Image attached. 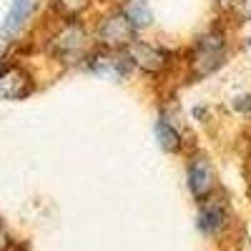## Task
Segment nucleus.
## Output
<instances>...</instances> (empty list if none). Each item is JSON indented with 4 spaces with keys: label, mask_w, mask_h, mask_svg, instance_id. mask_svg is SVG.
I'll return each instance as SVG.
<instances>
[{
    "label": "nucleus",
    "mask_w": 251,
    "mask_h": 251,
    "mask_svg": "<svg viewBox=\"0 0 251 251\" xmlns=\"http://www.w3.org/2000/svg\"><path fill=\"white\" fill-rule=\"evenodd\" d=\"M224 221H226V211H224V206L216 203V201L206 203V206H203V211H201V216H199V226L203 228L206 234L219 231V228L224 226Z\"/></svg>",
    "instance_id": "obj_8"
},
{
    "label": "nucleus",
    "mask_w": 251,
    "mask_h": 251,
    "mask_svg": "<svg viewBox=\"0 0 251 251\" xmlns=\"http://www.w3.org/2000/svg\"><path fill=\"white\" fill-rule=\"evenodd\" d=\"M123 13L131 18V23H133L136 28L151 23V10H149V5H146V0H126Z\"/></svg>",
    "instance_id": "obj_10"
},
{
    "label": "nucleus",
    "mask_w": 251,
    "mask_h": 251,
    "mask_svg": "<svg viewBox=\"0 0 251 251\" xmlns=\"http://www.w3.org/2000/svg\"><path fill=\"white\" fill-rule=\"evenodd\" d=\"M28 13H30V0H13V5L5 15V23H3V35H13L15 30H20Z\"/></svg>",
    "instance_id": "obj_9"
},
{
    "label": "nucleus",
    "mask_w": 251,
    "mask_h": 251,
    "mask_svg": "<svg viewBox=\"0 0 251 251\" xmlns=\"http://www.w3.org/2000/svg\"><path fill=\"white\" fill-rule=\"evenodd\" d=\"M133 35H136V25L131 23V18L126 13H116L111 18H106L98 28V40L106 48L118 50V48H131L133 46Z\"/></svg>",
    "instance_id": "obj_2"
},
{
    "label": "nucleus",
    "mask_w": 251,
    "mask_h": 251,
    "mask_svg": "<svg viewBox=\"0 0 251 251\" xmlns=\"http://www.w3.org/2000/svg\"><path fill=\"white\" fill-rule=\"evenodd\" d=\"M53 5H55L63 15H78L83 8L88 5V0H53Z\"/></svg>",
    "instance_id": "obj_12"
},
{
    "label": "nucleus",
    "mask_w": 251,
    "mask_h": 251,
    "mask_svg": "<svg viewBox=\"0 0 251 251\" xmlns=\"http://www.w3.org/2000/svg\"><path fill=\"white\" fill-rule=\"evenodd\" d=\"M30 91H33V83L23 68L10 66V68L0 71V98L18 100V98H25Z\"/></svg>",
    "instance_id": "obj_5"
},
{
    "label": "nucleus",
    "mask_w": 251,
    "mask_h": 251,
    "mask_svg": "<svg viewBox=\"0 0 251 251\" xmlns=\"http://www.w3.org/2000/svg\"><path fill=\"white\" fill-rule=\"evenodd\" d=\"M226 58V38L224 33L219 30H211L206 33L196 48H194V55H191V68H194V75L203 78L208 73H214Z\"/></svg>",
    "instance_id": "obj_1"
},
{
    "label": "nucleus",
    "mask_w": 251,
    "mask_h": 251,
    "mask_svg": "<svg viewBox=\"0 0 251 251\" xmlns=\"http://www.w3.org/2000/svg\"><path fill=\"white\" fill-rule=\"evenodd\" d=\"M219 5H221L224 10H236V8L244 5V0H219Z\"/></svg>",
    "instance_id": "obj_13"
},
{
    "label": "nucleus",
    "mask_w": 251,
    "mask_h": 251,
    "mask_svg": "<svg viewBox=\"0 0 251 251\" xmlns=\"http://www.w3.org/2000/svg\"><path fill=\"white\" fill-rule=\"evenodd\" d=\"M8 244H10V241H8V234L3 231V228H0V251H5Z\"/></svg>",
    "instance_id": "obj_14"
},
{
    "label": "nucleus",
    "mask_w": 251,
    "mask_h": 251,
    "mask_svg": "<svg viewBox=\"0 0 251 251\" xmlns=\"http://www.w3.org/2000/svg\"><path fill=\"white\" fill-rule=\"evenodd\" d=\"M188 186L196 199H206L214 188V169L203 158H196L188 169Z\"/></svg>",
    "instance_id": "obj_7"
},
{
    "label": "nucleus",
    "mask_w": 251,
    "mask_h": 251,
    "mask_svg": "<svg viewBox=\"0 0 251 251\" xmlns=\"http://www.w3.org/2000/svg\"><path fill=\"white\" fill-rule=\"evenodd\" d=\"M156 138H158V143H161V149H166V151H178V149H181L178 133H176L166 121H158V123H156Z\"/></svg>",
    "instance_id": "obj_11"
},
{
    "label": "nucleus",
    "mask_w": 251,
    "mask_h": 251,
    "mask_svg": "<svg viewBox=\"0 0 251 251\" xmlns=\"http://www.w3.org/2000/svg\"><path fill=\"white\" fill-rule=\"evenodd\" d=\"M133 66V60L128 55H123L118 50H106V53H96L91 58V71L100 78H108V80H121L123 75H128Z\"/></svg>",
    "instance_id": "obj_4"
},
{
    "label": "nucleus",
    "mask_w": 251,
    "mask_h": 251,
    "mask_svg": "<svg viewBox=\"0 0 251 251\" xmlns=\"http://www.w3.org/2000/svg\"><path fill=\"white\" fill-rule=\"evenodd\" d=\"M128 58L133 60V66L143 68L146 73H158V71L166 68V63H169V55L161 48L149 46V43H133L128 48Z\"/></svg>",
    "instance_id": "obj_6"
},
{
    "label": "nucleus",
    "mask_w": 251,
    "mask_h": 251,
    "mask_svg": "<svg viewBox=\"0 0 251 251\" xmlns=\"http://www.w3.org/2000/svg\"><path fill=\"white\" fill-rule=\"evenodd\" d=\"M86 48H88V35H86V30H83L80 25L63 28V30L55 35L53 46H50V50H53L60 60H68V63L80 60L83 55H86Z\"/></svg>",
    "instance_id": "obj_3"
}]
</instances>
